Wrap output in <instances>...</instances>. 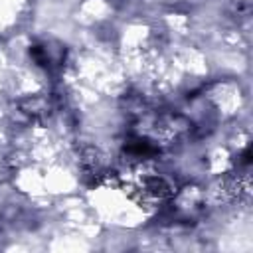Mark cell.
I'll return each instance as SVG.
<instances>
[{"label": "cell", "mask_w": 253, "mask_h": 253, "mask_svg": "<svg viewBox=\"0 0 253 253\" xmlns=\"http://www.w3.org/2000/svg\"><path fill=\"white\" fill-rule=\"evenodd\" d=\"M128 190L132 198L144 204H160L170 200L174 194L170 182L152 172H136V176H132L128 182Z\"/></svg>", "instance_id": "1"}, {"label": "cell", "mask_w": 253, "mask_h": 253, "mask_svg": "<svg viewBox=\"0 0 253 253\" xmlns=\"http://www.w3.org/2000/svg\"><path fill=\"white\" fill-rule=\"evenodd\" d=\"M22 111H24L26 115L38 119V117H43L45 113H49V105H47L43 99L34 97V99H28V101L22 103Z\"/></svg>", "instance_id": "3"}, {"label": "cell", "mask_w": 253, "mask_h": 253, "mask_svg": "<svg viewBox=\"0 0 253 253\" xmlns=\"http://www.w3.org/2000/svg\"><path fill=\"white\" fill-rule=\"evenodd\" d=\"M221 192L227 200H233V202H243L249 198L251 194V184H249V174L247 172H239V174H233L229 178L223 180L221 184Z\"/></svg>", "instance_id": "2"}]
</instances>
